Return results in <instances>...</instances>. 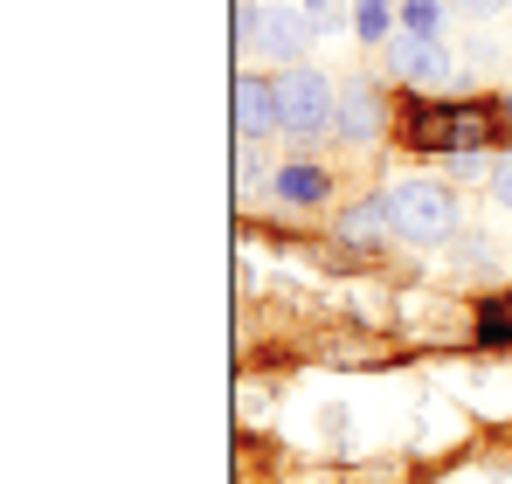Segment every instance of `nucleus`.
Segmentation results:
<instances>
[{
	"instance_id": "1",
	"label": "nucleus",
	"mask_w": 512,
	"mask_h": 484,
	"mask_svg": "<svg viewBox=\"0 0 512 484\" xmlns=\"http://www.w3.org/2000/svg\"><path fill=\"white\" fill-rule=\"evenodd\" d=\"M492 132H499V118L485 111V104H409V146H423V153H478V146H492Z\"/></svg>"
},
{
	"instance_id": "5",
	"label": "nucleus",
	"mask_w": 512,
	"mask_h": 484,
	"mask_svg": "<svg viewBox=\"0 0 512 484\" xmlns=\"http://www.w3.org/2000/svg\"><path fill=\"white\" fill-rule=\"evenodd\" d=\"M305 42H312V14H298V7H256V49L263 56L298 63Z\"/></svg>"
},
{
	"instance_id": "13",
	"label": "nucleus",
	"mask_w": 512,
	"mask_h": 484,
	"mask_svg": "<svg viewBox=\"0 0 512 484\" xmlns=\"http://www.w3.org/2000/svg\"><path fill=\"white\" fill-rule=\"evenodd\" d=\"M492 201L512 208V153H499V166H492Z\"/></svg>"
},
{
	"instance_id": "15",
	"label": "nucleus",
	"mask_w": 512,
	"mask_h": 484,
	"mask_svg": "<svg viewBox=\"0 0 512 484\" xmlns=\"http://www.w3.org/2000/svg\"><path fill=\"white\" fill-rule=\"evenodd\" d=\"M506 111H512V97H506Z\"/></svg>"
},
{
	"instance_id": "12",
	"label": "nucleus",
	"mask_w": 512,
	"mask_h": 484,
	"mask_svg": "<svg viewBox=\"0 0 512 484\" xmlns=\"http://www.w3.org/2000/svg\"><path fill=\"white\" fill-rule=\"evenodd\" d=\"M402 28H409V35H436V28H443V7H436V0H402Z\"/></svg>"
},
{
	"instance_id": "2",
	"label": "nucleus",
	"mask_w": 512,
	"mask_h": 484,
	"mask_svg": "<svg viewBox=\"0 0 512 484\" xmlns=\"http://www.w3.org/2000/svg\"><path fill=\"white\" fill-rule=\"evenodd\" d=\"M388 215H395V236H409V242L457 236V201H450L443 180H402V187H388Z\"/></svg>"
},
{
	"instance_id": "3",
	"label": "nucleus",
	"mask_w": 512,
	"mask_h": 484,
	"mask_svg": "<svg viewBox=\"0 0 512 484\" xmlns=\"http://www.w3.org/2000/svg\"><path fill=\"white\" fill-rule=\"evenodd\" d=\"M333 111H340V90L319 77L312 63H298V70L277 77V118H284L291 139H319V132H333Z\"/></svg>"
},
{
	"instance_id": "11",
	"label": "nucleus",
	"mask_w": 512,
	"mask_h": 484,
	"mask_svg": "<svg viewBox=\"0 0 512 484\" xmlns=\"http://www.w3.org/2000/svg\"><path fill=\"white\" fill-rule=\"evenodd\" d=\"M478 339H485V346H512V298H492V305L478 312Z\"/></svg>"
},
{
	"instance_id": "14",
	"label": "nucleus",
	"mask_w": 512,
	"mask_h": 484,
	"mask_svg": "<svg viewBox=\"0 0 512 484\" xmlns=\"http://www.w3.org/2000/svg\"><path fill=\"white\" fill-rule=\"evenodd\" d=\"M506 0H457V14H471V21H485V14H499Z\"/></svg>"
},
{
	"instance_id": "9",
	"label": "nucleus",
	"mask_w": 512,
	"mask_h": 484,
	"mask_svg": "<svg viewBox=\"0 0 512 484\" xmlns=\"http://www.w3.org/2000/svg\"><path fill=\"white\" fill-rule=\"evenodd\" d=\"M381 229H395L388 194H381V201H360V208H346V215H340V236H346V242H374Z\"/></svg>"
},
{
	"instance_id": "7",
	"label": "nucleus",
	"mask_w": 512,
	"mask_h": 484,
	"mask_svg": "<svg viewBox=\"0 0 512 484\" xmlns=\"http://www.w3.org/2000/svg\"><path fill=\"white\" fill-rule=\"evenodd\" d=\"M374 125H381V97H374V83H340V111H333V132L340 139H374Z\"/></svg>"
},
{
	"instance_id": "8",
	"label": "nucleus",
	"mask_w": 512,
	"mask_h": 484,
	"mask_svg": "<svg viewBox=\"0 0 512 484\" xmlns=\"http://www.w3.org/2000/svg\"><path fill=\"white\" fill-rule=\"evenodd\" d=\"M277 201H291V208L326 201V173H319V166H284V173H277Z\"/></svg>"
},
{
	"instance_id": "4",
	"label": "nucleus",
	"mask_w": 512,
	"mask_h": 484,
	"mask_svg": "<svg viewBox=\"0 0 512 484\" xmlns=\"http://www.w3.org/2000/svg\"><path fill=\"white\" fill-rule=\"evenodd\" d=\"M388 63H395V77L416 83V90H443V83H450V49H443L436 35H395Z\"/></svg>"
},
{
	"instance_id": "10",
	"label": "nucleus",
	"mask_w": 512,
	"mask_h": 484,
	"mask_svg": "<svg viewBox=\"0 0 512 484\" xmlns=\"http://www.w3.org/2000/svg\"><path fill=\"white\" fill-rule=\"evenodd\" d=\"M395 21H402V0H353V35L360 42H381Z\"/></svg>"
},
{
	"instance_id": "6",
	"label": "nucleus",
	"mask_w": 512,
	"mask_h": 484,
	"mask_svg": "<svg viewBox=\"0 0 512 484\" xmlns=\"http://www.w3.org/2000/svg\"><path fill=\"white\" fill-rule=\"evenodd\" d=\"M236 125H243V139L284 132V118H277V83H263V77H243V83H236Z\"/></svg>"
}]
</instances>
